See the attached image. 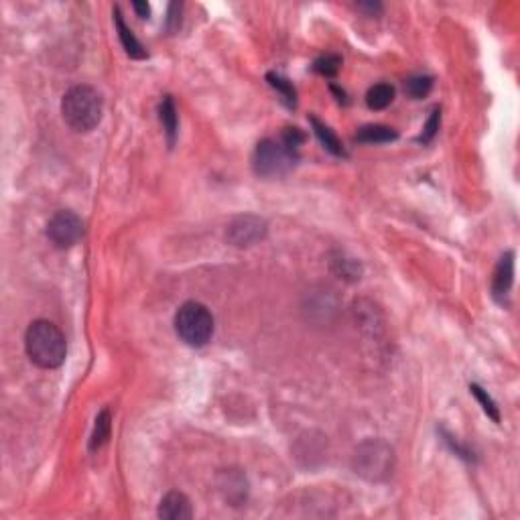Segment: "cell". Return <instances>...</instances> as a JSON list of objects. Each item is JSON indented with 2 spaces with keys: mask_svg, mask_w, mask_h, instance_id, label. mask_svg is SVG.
Returning a JSON list of instances; mask_svg holds the SVG:
<instances>
[{
  "mask_svg": "<svg viewBox=\"0 0 520 520\" xmlns=\"http://www.w3.org/2000/svg\"><path fill=\"white\" fill-rule=\"evenodd\" d=\"M469 391H471V395L476 396V400L482 405V409H484V413L494 421V423H500V411H498V407H496V402L492 400V396L486 393L482 386H478V384H469Z\"/></svg>",
  "mask_w": 520,
  "mask_h": 520,
  "instance_id": "obj_17",
  "label": "cell"
},
{
  "mask_svg": "<svg viewBox=\"0 0 520 520\" xmlns=\"http://www.w3.org/2000/svg\"><path fill=\"white\" fill-rule=\"evenodd\" d=\"M431 88H433V80L427 77V75H417V77L407 80V84H405V91H407L411 98H414V100L425 98V96L431 91Z\"/></svg>",
  "mask_w": 520,
  "mask_h": 520,
  "instance_id": "obj_18",
  "label": "cell"
},
{
  "mask_svg": "<svg viewBox=\"0 0 520 520\" xmlns=\"http://www.w3.org/2000/svg\"><path fill=\"white\" fill-rule=\"evenodd\" d=\"M395 100V88L391 84H376L366 94V104L370 110H384Z\"/></svg>",
  "mask_w": 520,
  "mask_h": 520,
  "instance_id": "obj_14",
  "label": "cell"
},
{
  "mask_svg": "<svg viewBox=\"0 0 520 520\" xmlns=\"http://www.w3.org/2000/svg\"><path fill=\"white\" fill-rule=\"evenodd\" d=\"M110 429H112V417H110V411L104 409L102 413L96 417V425H94V433H91L90 439L91 451L100 449L110 439Z\"/></svg>",
  "mask_w": 520,
  "mask_h": 520,
  "instance_id": "obj_15",
  "label": "cell"
},
{
  "mask_svg": "<svg viewBox=\"0 0 520 520\" xmlns=\"http://www.w3.org/2000/svg\"><path fill=\"white\" fill-rule=\"evenodd\" d=\"M132 6H134L137 15L141 18H148V15H151V6H148L146 2H134Z\"/></svg>",
  "mask_w": 520,
  "mask_h": 520,
  "instance_id": "obj_24",
  "label": "cell"
},
{
  "mask_svg": "<svg viewBox=\"0 0 520 520\" xmlns=\"http://www.w3.org/2000/svg\"><path fill=\"white\" fill-rule=\"evenodd\" d=\"M297 165V153L288 151L281 141L265 139L256 144L252 167L258 177H283Z\"/></svg>",
  "mask_w": 520,
  "mask_h": 520,
  "instance_id": "obj_5",
  "label": "cell"
},
{
  "mask_svg": "<svg viewBox=\"0 0 520 520\" xmlns=\"http://www.w3.org/2000/svg\"><path fill=\"white\" fill-rule=\"evenodd\" d=\"M398 139V132L391 126L382 125H368L362 126L358 132H356V141L364 144H384L393 143Z\"/></svg>",
  "mask_w": 520,
  "mask_h": 520,
  "instance_id": "obj_11",
  "label": "cell"
},
{
  "mask_svg": "<svg viewBox=\"0 0 520 520\" xmlns=\"http://www.w3.org/2000/svg\"><path fill=\"white\" fill-rule=\"evenodd\" d=\"M194 516L191 502L181 492H169L159 504V519L165 520H187Z\"/></svg>",
  "mask_w": 520,
  "mask_h": 520,
  "instance_id": "obj_8",
  "label": "cell"
},
{
  "mask_svg": "<svg viewBox=\"0 0 520 520\" xmlns=\"http://www.w3.org/2000/svg\"><path fill=\"white\" fill-rule=\"evenodd\" d=\"M265 236H267V224L254 215L236 217L228 228V240L234 246H252Z\"/></svg>",
  "mask_w": 520,
  "mask_h": 520,
  "instance_id": "obj_7",
  "label": "cell"
},
{
  "mask_svg": "<svg viewBox=\"0 0 520 520\" xmlns=\"http://www.w3.org/2000/svg\"><path fill=\"white\" fill-rule=\"evenodd\" d=\"M114 25H116V31H118L120 43H122L126 53L130 55L132 59H144L146 51L143 49V45L139 43V39L132 35V31L125 25V18H122V13H120L118 6L114 8Z\"/></svg>",
  "mask_w": 520,
  "mask_h": 520,
  "instance_id": "obj_10",
  "label": "cell"
},
{
  "mask_svg": "<svg viewBox=\"0 0 520 520\" xmlns=\"http://www.w3.org/2000/svg\"><path fill=\"white\" fill-rule=\"evenodd\" d=\"M175 331L183 343L191 348H201L212 340L214 317L205 305L198 301H187L179 307L175 315Z\"/></svg>",
  "mask_w": 520,
  "mask_h": 520,
  "instance_id": "obj_3",
  "label": "cell"
},
{
  "mask_svg": "<svg viewBox=\"0 0 520 520\" xmlns=\"http://www.w3.org/2000/svg\"><path fill=\"white\" fill-rule=\"evenodd\" d=\"M358 8L360 11H368L370 15H378L382 11V6L378 2H362V4H358Z\"/></svg>",
  "mask_w": 520,
  "mask_h": 520,
  "instance_id": "obj_23",
  "label": "cell"
},
{
  "mask_svg": "<svg viewBox=\"0 0 520 520\" xmlns=\"http://www.w3.org/2000/svg\"><path fill=\"white\" fill-rule=\"evenodd\" d=\"M181 8H183V4H181V2H173V4L169 6V17H167V29H169V31L179 29Z\"/></svg>",
  "mask_w": 520,
  "mask_h": 520,
  "instance_id": "obj_22",
  "label": "cell"
},
{
  "mask_svg": "<svg viewBox=\"0 0 520 520\" xmlns=\"http://www.w3.org/2000/svg\"><path fill=\"white\" fill-rule=\"evenodd\" d=\"M341 57L340 55H323L319 57L315 63H313V70L317 73H322L325 77H334L336 73L340 72Z\"/></svg>",
  "mask_w": 520,
  "mask_h": 520,
  "instance_id": "obj_19",
  "label": "cell"
},
{
  "mask_svg": "<svg viewBox=\"0 0 520 520\" xmlns=\"http://www.w3.org/2000/svg\"><path fill=\"white\" fill-rule=\"evenodd\" d=\"M84 234V224L73 212H57L47 224V238L55 248H70Z\"/></svg>",
  "mask_w": 520,
  "mask_h": 520,
  "instance_id": "obj_6",
  "label": "cell"
},
{
  "mask_svg": "<svg viewBox=\"0 0 520 520\" xmlns=\"http://www.w3.org/2000/svg\"><path fill=\"white\" fill-rule=\"evenodd\" d=\"M514 283V252L508 251L500 258L498 267L494 270V283H492V291L496 301H504V297L508 295V291Z\"/></svg>",
  "mask_w": 520,
  "mask_h": 520,
  "instance_id": "obj_9",
  "label": "cell"
},
{
  "mask_svg": "<svg viewBox=\"0 0 520 520\" xmlns=\"http://www.w3.org/2000/svg\"><path fill=\"white\" fill-rule=\"evenodd\" d=\"M159 116H161V125L165 128V134H167V141H169V146L175 144V139H177V108H175V102L171 96H165L159 106Z\"/></svg>",
  "mask_w": 520,
  "mask_h": 520,
  "instance_id": "obj_12",
  "label": "cell"
},
{
  "mask_svg": "<svg viewBox=\"0 0 520 520\" xmlns=\"http://www.w3.org/2000/svg\"><path fill=\"white\" fill-rule=\"evenodd\" d=\"M267 80H269L270 88H274V90L281 94L283 102L288 108H295V104H297V91L293 88V84L288 80H285L283 75H279V73H269Z\"/></svg>",
  "mask_w": 520,
  "mask_h": 520,
  "instance_id": "obj_16",
  "label": "cell"
},
{
  "mask_svg": "<svg viewBox=\"0 0 520 520\" xmlns=\"http://www.w3.org/2000/svg\"><path fill=\"white\" fill-rule=\"evenodd\" d=\"M331 91H334V94L338 96V100H340V102H343V104H345V94H343V91L338 90L336 86H331Z\"/></svg>",
  "mask_w": 520,
  "mask_h": 520,
  "instance_id": "obj_25",
  "label": "cell"
},
{
  "mask_svg": "<svg viewBox=\"0 0 520 520\" xmlns=\"http://www.w3.org/2000/svg\"><path fill=\"white\" fill-rule=\"evenodd\" d=\"M395 467V451L388 443L380 439H370L356 449L354 469L362 478L370 482H382L393 474Z\"/></svg>",
  "mask_w": 520,
  "mask_h": 520,
  "instance_id": "obj_4",
  "label": "cell"
},
{
  "mask_svg": "<svg viewBox=\"0 0 520 520\" xmlns=\"http://www.w3.org/2000/svg\"><path fill=\"white\" fill-rule=\"evenodd\" d=\"M281 143L285 144L288 151L297 153V148L305 143V134H303L299 128H285V132H283V137H281Z\"/></svg>",
  "mask_w": 520,
  "mask_h": 520,
  "instance_id": "obj_21",
  "label": "cell"
},
{
  "mask_svg": "<svg viewBox=\"0 0 520 520\" xmlns=\"http://www.w3.org/2000/svg\"><path fill=\"white\" fill-rule=\"evenodd\" d=\"M311 125H313V130H315L317 139L322 141L323 146H325L331 155H336V157H345L343 144H341L340 139L334 134V130H331L329 126H325L323 122H319L317 118H311Z\"/></svg>",
  "mask_w": 520,
  "mask_h": 520,
  "instance_id": "obj_13",
  "label": "cell"
},
{
  "mask_svg": "<svg viewBox=\"0 0 520 520\" xmlns=\"http://www.w3.org/2000/svg\"><path fill=\"white\" fill-rule=\"evenodd\" d=\"M439 122H441V112L439 110H433L429 116V120H427V125L423 128V134L417 139L419 143L427 144L433 141V137L437 134V130H439Z\"/></svg>",
  "mask_w": 520,
  "mask_h": 520,
  "instance_id": "obj_20",
  "label": "cell"
},
{
  "mask_svg": "<svg viewBox=\"0 0 520 520\" xmlns=\"http://www.w3.org/2000/svg\"><path fill=\"white\" fill-rule=\"evenodd\" d=\"M102 96L91 86H73L63 96L61 114L65 125L75 132H90L102 120Z\"/></svg>",
  "mask_w": 520,
  "mask_h": 520,
  "instance_id": "obj_2",
  "label": "cell"
},
{
  "mask_svg": "<svg viewBox=\"0 0 520 520\" xmlns=\"http://www.w3.org/2000/svg\"><path fill=\"white\" fill-rule=\"evenodd\" d=\"M25 348L31 362L45 370L61 366L68 354V341L61 329L47 319H37L29 325L25 336Z\"/></svg>",
  "mask_w": 520,
  "mask_h": 520,
  "instance_id": "obj_1",
  "label": "cell"
}]
</instances>
